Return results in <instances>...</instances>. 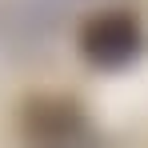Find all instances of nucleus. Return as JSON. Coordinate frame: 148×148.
<instances>
[{
  "mask_svg": "<svg viewBox=\"0 0 148 148\" xmlns=\"http://www.w3.org/2000/svg\"><path fill=\"white\" fill-rule=\"evenodd\" d=\"M24 132L32 148H84V116L68 100H40L28 108Z\"/></svg>",
  "mask_w": 148,
  "mask_h": 148,
  "instance_id": "f03ea898",
  "label": "nucleus"
},
{
  "mask_svg": "<svg viewBox=\"0 0 148 148\" xmlns=\"http://www.w3.org/2000/svg\"><path fill=\"white\" fill-rule=\"evenodd\" d=\"M140 44H144L140 20L132 12H120V8L96 12L80 28V52L96 68H124L128 60L140 56Z\"/></svg>",
  "mask_w": 148,
  "mask_h": 148,
  "instance_id": "f257e3e1",
  "label": "nucleus"
}]
</instances>
